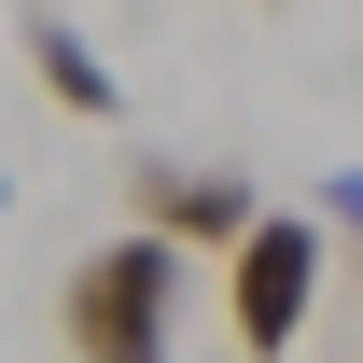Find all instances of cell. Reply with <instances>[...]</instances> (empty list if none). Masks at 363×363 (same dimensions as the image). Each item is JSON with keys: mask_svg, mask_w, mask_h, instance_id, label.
<instances>
[{"mask_svg": "<svg viewBox=\"0 0 363 363\" xmlns=\"http://www.w3.org/2000/svg\"><path fill=\"white\" fill-rule=\"evenodd\" d=\"M0 210H14V168H0Z\"/></svg>", "mask_w": 363, "mask_h": 363, "instance_id": "obj_5", "label": "cell"}, {"mask_svg": "<svg viewBox=\"0 0 363 363\" xmlns=\"http://www.w3.org/2000/svg\"><path fill=\"white\" fill-rule=\"evenodd\" d=\"M321 266H335V238H321L308 210H252V224L224 238V321H238V350H252V363H279L294 335H308Z\"/></svg>", "mask_w": 363, "mask_h": 363, "instance_id": "obj_2", "label": "cell"}, {"mask_svg": "<svg viewBox=\"0 0 363 363\" xmlns=\"http://www.w3.org/2000/svg\"><path fill=\"white\" fill-rule=\"evenodd\" d=\"M182 294H196V266H182L168 238H98L84 266H70V294H56V335L84 363H168V321H182Z\"/></svg>", "mask_w": 363, "mask_h": 363, "instance_id": "obj_1", "label": "cell"}, {"mask_svg": "<svg viewBox=\"0 0 363 363\" xmlns=\"http://www.w3.org/2000/svg\"><path fill=\"white\" fill-rule=\"evenodd\" d=\"M126 210H140V238H168L182 266H196V252H224L266 196H252L238 168H196V154H140V168H126Z\"/></svg>", "mask_w": 363, "mask_h": 363, "instance_id": "obj_3", "label": "cell"}, {"mask_svg": "<svg viewBox=\"0 0 363 363\" xmlns=\"http://www.w3.org/2000/svg\"><path fill=\"white\" fill-rule=\"evenodd\" d=\"M14 43H28V70H43V98H56V112H84V126H112V112H126L112 56H98L84 28L56 14V0H28V14H14Z\"/></svg>", "mask_w": 363, "mask_h": 363, "instance_id": "obj_4", "label": "cell"}]
</instances>
